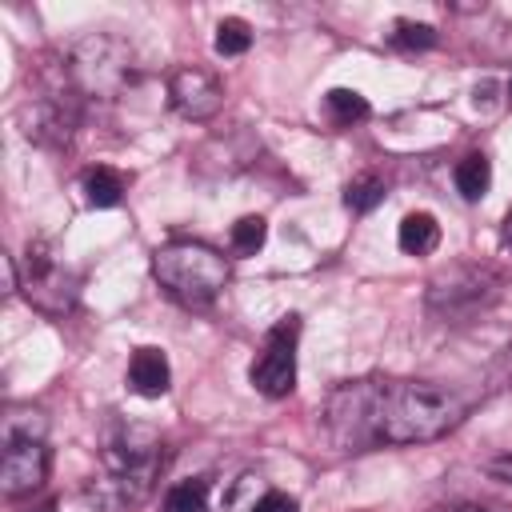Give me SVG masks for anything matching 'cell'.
Instances as JSON below:
<instances>
[{
	"label": "cell",
	"mask_w": 512,
	"mask_h": 512,
	"mask_svg": "<svg viewBox=\"0 0 512 512\" xmlns=\"http://www.w3.org/2000/svg\"><path fill=\"white\" fill-rule=\"evenodd\" d=\"M156 284L184 308H208L228 284V260L200 240H168L152 252Z\"/></svg>",
	"instance_id": "obj_3"
},
{
	"label": "cell",
	"mask_w": 512,
	"mask_h": 512,
	"mask_svg": "<svg viewBox=\"0 0 512 512\" xmlns=\"http://www.w3.org/2000/svg\"><path fill=\"white\" fill-rule=\"evenodd\" d=\"M264 236H268L264 216H240V220L232 224V252H240V256H256V252L264 248Z\"/></svg>",
	"instance_id": "obj_18"
},
{
	"label": "cell",
	"mask_w": 512,
	"mask_h": 512,
	"mask_svg": "<svg viewBox=\"0 0 512 512\" xmlns=\"http://www.w3.org/2000/svg\"><path fill=\"white\" fill-rule=\"evenodd\" d=\"M48 480V448L32 432L8 428L4 460H0V488L4 496H28Z\"/></svg>",
	"instance_id": "obj_7"
},
{
	"label": "cell",
	"mask_w": 512,
	"mask_h": 512,
	"mask_svg": "<svg viewBox=\"0 0 512 512\" xmlns=\"http://www.w3.org/2000/svg\"><path fill=\"white\" fill-rule=\"evenodd\" d=\"M260 492H264V484H260L252 472L240 476V480H232V488L224 492V508H220V512H256Z\"/></svg>",
	"instance_id": "obj_19"
},
{
	"label": "cell",
	"mask_w": 512,
	"mask_h": 512,
	"mask_svg": "<svg viewBox=\"0 0 512 512\" xmlns=\"http://www.w3.org/2000/svg\"><path fill=\"white\" fill-rule=\"evenodd\" d=\"M388 40L400 52H424V48L436 44V28L432 24H420V20H396V32Z\"/></svg>",
	"instance_id": "obj_16"
},
{
	"label": "cell",
	"mask_w": 512,
	"mask_h": 512,
	"mask_svg": "<svg viewBox=\"0 0 512 512\" xmlns=\"http://www.w3.org/2000/svg\"><path fill=\"white\" fill-rule=\"evenodd\" d=\"M160 512H208V484L204 480H184V484L168 488Z\"/></svg>",
	"instance_id": "obj_14"
},
{
	"label": "cell",
	"mask_w": 512,
	"mask_h": 512,
	"mask_svg": "<svg viewBox=\"0 0 512 512\" xmlns=\"http://www.w3.org/2000/svg\"><path fill=\"white\" fill-rule=\"evenodd\" d=\"M500 296V280L480 264H452L428 284V308L444 324H468L476 320L492 300Z\"/></svg>",
	"instance_id": "obj_4"
},
{
	"label": "cell",
	"mask_w": 512,
	"mask_h": 512,
	"mask_svg": "<svg viewBox=\"0 0 512 512\" xmlns=\"http://www.w3.org/2000/svg\"><path fill=\"white\" fill-rule=\"evenodd\" d=\"M296 336H300V320L296 316H284V320H276L268 328L264 348L248 368V380H252L256 392H264L272 400L292 392V384H296Z\"/></svg>",
	"instance_id": "obj_5"
},
{
	"label": "cell",
	"mask_w": 512,
	"mask_h": 512,
	"mask_svg": "<svg viewBox=\"0 0 512 512\" xmlns=\"http://www.w3.org/2000/svg\"><path fill=\"white\" fill-rule=\"evenodd\" d=\"M396 240H400V248H404L408 256H428V252L440 244V224H436L432 212H408V216L400 220Z\"/></svg>",
	"instance_id": "obj_10"
},
{
	"label": "cell",
	"mask_w": 512,
	"mask_h": 512,
	"mask_svg": "<svg viewBox=\"0 0 512 512\" xmlns=\"http://www.w3.org/2000/svg\"><path fill=\"white\" fill-rule=\"evenodd\" d=\"M324 100H328V112H332L336 124H352V120H364L372 112L368 100L360 92H352V88H332Z\"/></svg>",
	"instance_id": "obj_17"
},
{
	"label": "cell",
	"mask_w": 512,
	"mask_h": 512,
	"mask_svg": "<svg viewBox=\"0 0 512 512\" xmlns=\"http://www.w3.org/2000/svg\"><path fill=\"white\" fill-rule=\"evenodd\" d=\"M80 188H84V200L92 208H116L124 200V176L116 168H104V164L88 168L84 180H80Z\"/></svg>",
	"instance_id": "obj_11"
},
{
	"label": "cell",
	"mask_w": 512,
	"mask_h": 512,
	"mask_svg": "<svg viewBox=\"0 0 512 512\" xmlns=\"http://www.w3.org/2000/svg\"><path fill=\"white\" fill-rule=\"evenodd\" d=\"M496 376H500L504 388H512V344L500 352V360H496Z\"/></svg>",
	"instance_id": "obj_22"
},
{
	"label": "cell",
	"mask_w": 512,
	"mask_h": 512,
	"mask_svg": "<svg viewBox=\"0 0 512 512\" xmlns=\"http://www.w3.org/2000/svg\"><path fill=\"white\" fill-rule=\"evenodd\" d=\"M168 100L184 120H208L224 104V88L204 68H176L168 76Z\"/></svg>",
	"instance_id": "obj_8"
},
{
	"label": "cell",
	"mask_w": 512,
	"mask_h": 512,
	"mask_svg": "<svg viewBox=\"0 0 512 512\" xmlns=\"http://www.w3.org/2000/svg\"><path fill=\"white\" fill-rule=\"evenodd\" d=\"M380 200H384V180L372 176V172L348 180V188H344V204H348L352 212H372Z\"/></svg>",
	"instance_id": "obj_15"
},
{
	"label": "cell",
	"mask_w": 512,
	"mask_h": 512,
	"mask_svg": "<svg viewBox=\"0 0 512 512\" xmlns=\"http://www.w3.org/2000/svg\"><path fill=\"white\" fill-rule=\"evenodd\" d=\"M36 512H56V500H48V504H40Z\"/></svg>",
	"instance_id": "obj_24"
},
{
	"label": "cell",
	"mask_w": 512,
	"mask_h": 512,
	"mask_svg": "<svg viewBox=\"0 0 512 512\" xmlns=\"http://www.w3.org/2000/svg\"><path fill=\"white\" fill-rule=\"evenodd\" d=\"M456 512H484V508H456Z\"/></svg>",
	"instance_id": "obj_25"
},
{
	"label": "cell",
	"mask_w": 512,
	"mask_h": 512,
	"mask_svg": "<svg viewBox=\"0 0 512 512\" xmlns=\"http://www.w3.org/2000/svg\"><path fill=\"white\" fill-rule=\"evenodd\" d=\"M160 464H164V452H160L156 436L140 432V428H128L100 456V476L92 480L96 504H104V508H132V504H140L152 492Z\"/></svg>",
	"instance_id": "obj_2"
},
{
	"label": "cell",
	"mask_w": 512,
	"mask_h": 512,
	"mask_svg": "<svg viewBox=\"0 0 512 512\" xmlns=\"http://www.w3.org/2000/svg\"><path fill=\"white\" fill-rule=\"evenodd\" d=\"M168 380H172V372H168V360H164L160 348H136L132 352V360H128V384H132V392H140V396H164L168 392Z\"/></svg>",
	"instance_id": "obj_9"
},
{
	"label": "cell",
	"mask_w": 512,
	"mask_h": 512,
	"mask_svg": "<svg viewBox=\"0 0 512 512\" xmlns=\"http://www.w3.org/2000/svg\"><path fill=\"white\" fill-rule=\"evenodd\" d=\"M484 468H488V476H496V480L512 484V452H500V456H492Z\"/></svg>",
	"instance_id": "obj_21"
},
{
	"label": "cell",
	"mask_w": 512,
	"mask_h": 512,
	"mask_svg": "<svg viewBox=\"0 0 512 512\" xmlns=\"http://www.w3.org/2000/svg\"><path fill=\"white\" fill-rule=\"evenodd\" d=\"M20 288L28 292V300L44 312H64L72 300H76V288L60 264V256L44 244V240H32L24 248V276H20Z\"/></svg>",
	"instance_id": "obj_6"
},
{
	"label": "cell",
	"mask_w": 512,
	"mask_h": 512,
	"mask_svg": "<svg viewBox=\"0 0 512 512\" xmlns=\"http://www.w3.org/2000/svg\"><path fill=\"white\" fill-rule=\"evenodd\" d=\"M252 48V24L240 20V16H224L216 24V52L220 56H240Z\"/></svg>",
	"instance_id": "obj_13"
},
{
	"label": "cell",
	"mask_w": 512,
	"mask_h": 512,
	"mask_svg": "<svg viewBox=\"0 0 512 512\" xmlns=\"http://www.w3.org/2000/svg\"><path fill=\"white\" fill-rule=\"evenodd\" d=\"M256 512H300V504H296V496H288V492L264 488L260 500H256Z\"/></svg>",
	"instance_id": "obj_20"
},
{
	"label": "cell",
	"mask_w": 512,
	"mask_h": 512,
	"mask_svg": "<svg viewBox=\"0 0 512 512\" xmlns=\"http://www.w3.org/2000/svg\"><path fill=\"white\" fill-rule=\"evenodd\" d=\"M452 180H456V192H460L464 200H480V196L488 192V184H492V164H488V156L468 152V156L456 164Z\"/></svg>",
	"instance_id": "obj_12"
},
{
	"label": "cell",
	"mask_w": 512,
	"mask_h": 512,
	"mask_svg": "<svg viewBox=\"0 0 512 512\" xmlns=\"http://www.w3.org/2000/svg\"><path fill=\"white\" fill-rule=\"evenodd\" d=\"M324 432L340 452L424 444L464 420V404L424 380H348L324 400Z\"/></svg>",
	"instance_id": "obj_1"
},
{
	"label": "cell",
	"mask_w": 512,
	"mask_h": 512,
	"mask_svg": "<svg viewBox=\"0 0 512 512\" xmlns=\"http://www.w3.org/2000/svg\"><path fill=\"white\" fill-rule=\"evenodd\" d=\"M500 240H504V244L512 248V208L504 212V224H500Z\"/></svg>",
	"instance_id": "obj_23"
},
{
	"label": "cell",
	"mask_w": 512,
	"mask_h": 512,
	"mask_svg": "<svg viewBox=\"0 0 512 512\" xmlns=\"http://www.w3.org/2000/svg\"><path fill=\"white\" fill-rule=\"evenodd\" d=\"M508 96H512V80H508Z\"/></svg>",
	"instance_id": "obj_26"
}]
</instances>
